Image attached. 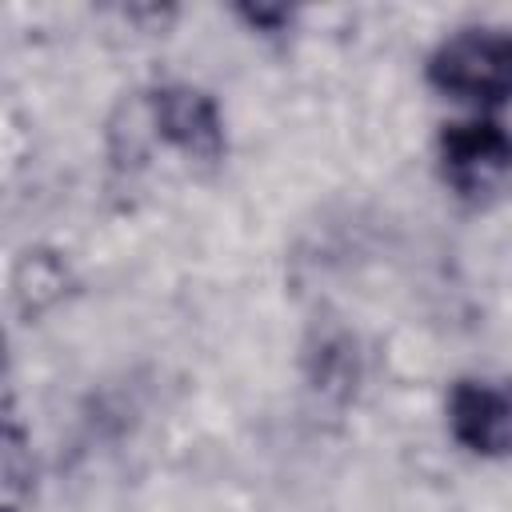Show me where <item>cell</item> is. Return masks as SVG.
I'll list each match as a JSON object with an SVG mask.
<instances>
[{
	"label": "cell",
	"mask_w": 512,
	"mask_h": 512,
	"mask_svg": "<svg viewBox=\"0 0 512 512\" xmlns=\"http://www.w3.org/2000/svg\"><path fill=\"white\" fill-rule=\"evenodd\" d=\"M428 84L476 104L512 100V32L464 28L440 40L428 56Z\"/></svg>",
	"instance_id": "6da1fadb"
},
{
	"label": "cell",
	"mask_w": 512,
	"mask_h": 512,
	"mask_svg": "<svg viewBox=\"0 0 512 512\" xmlns=\"http://www.w3.org/2000/svg\"><path fill=\"white\" fill-rule=\"evenodd\" d=\"M436 156L448 188L460 192L464 200H480L512 176V132H504L496 120L444 124L436 140Z\"/></svg>",
	"instance_id": "3957f363"
},
{
	"label": "cell",
	"mask_w": 512,
	"mask_h": 512,
	"mask_svg": "<svg viewBox=\"0 0 512 512\" xmlns=\"http://www.w3.org/2000/svg\"><path fill=\"white\" fill-rule=\"evenodd\" d=\"M448 428L472 456H512V380H456L448 396Z\"/></svg>",
	"instance_id": "277c9868"
},
{
	"label": "cell",
	"mask_w": 512,
	"mask_h": 512,
	"mask_svg": "<svg viewBox=\"0 0 512 512\" xmlns=\"http://www.w3.org/2000/svg\"><path fill=\"white\" fill-rule=\"evenodd\" d=\"M20 448H24V440H20V428L16 424H8V432H4V496H8V512H16L20 508V484H24V472H20Z\"/></svg>",
	"instance_id": "5b68a950"
},
{
	"label": "cell",
	"mask_w": 512,
	"mask_h": 512,
	"mask_svg": "<svg viewBox=\"0 0 512 512\" xmlns=\"http://www.w3.org/2000/svg\"><path fill=\"white\" fill-rule=\"evenodd\" d=\"M144 112H148L156 140H164L184 160L204 164V168L224 160V148H228L224 120L208 92L192 84H160L144 96Z\"/></svg>",
	"instance_id": "7a4b0ae2"
},
{
	"label": "cell",
	"mask_w": 512,
	"mask_h": 512,
	"mask_svg": "<svg viewBox=\"0 0 512 512\" xmlns=\"http://www.w3.org/2000/svg\"><path fill=\"white\" fill-rule=\"evenodd\" d=\"M244 16H248L256 28H280V24L288 20L284 8H244Z\"/></svg>",
	"instance_id": "8992f818"
}]
</instances>
